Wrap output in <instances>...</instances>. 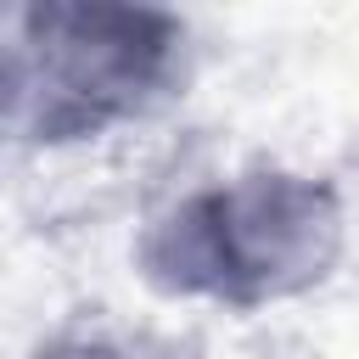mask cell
<instances>
[{"label": "cell", "mask_w": 359, "mask_h": 359, "mask_svg": "<svg viewBox=\"0 0 359 359\" xmlns=\"http://www.w3.org/2000/svg\"><path fill=\"white\" fill-rule=\"evenodd\" d=\"M342 258V196L325 180L252 168L174 202L140 236V269L157 292L258 309L297 297Z\"/></svg>", "instance_id": "6da1fadb"}, {"label": "cell", "mask_w": 359, "mask_h": 359, "mask_svg": "<svg viewBox=\"0 0 359 359\" xmlns=\"http://www.w3.org/2000/svg\"><path fill=\"white\" fill-rule=\"evenodd\" d=\"M185 22L151 6H28L0 45L6 135L34 146L95 140L140 118L180 79Z\"/></svg>", "instance_id": "7a4b0ae2"}, {"label": "cell", "mask_w": 359, "mask_h": 359, "mask_svg": "<svg viewBox=\"0 0 359 359\" xmlns=\"http://www.w3.org/2000/svg\"><path fill=\"white\" fill-rule=\"evenodd\" d=\"M28 359H146V353H135L129 342H118L107 331H62V337L39 342Z\"/></svg>", "instance_id": "3957f363"}]
</instances>
